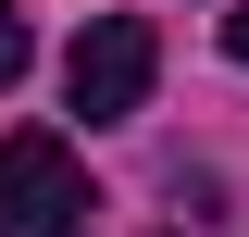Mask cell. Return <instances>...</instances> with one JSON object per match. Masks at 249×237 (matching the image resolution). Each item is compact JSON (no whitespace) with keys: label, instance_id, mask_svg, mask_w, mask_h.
Here are the masks:
<instances>
[{"label":"cell","instance_id":"1","mask_svg":"<svg viewBox=\"0 0 249 237\" xmlns=\"http://www.w3.org/2000/svg\"><path fill=\"white\" fill-rule=\"evenodd\" d=\"M75 212H88V162L50 125L0 138V237H75Z\"/></svg>","mask_w":249,"mask_h":237},{"label":"cell","instance_id":"2","mask_svg":"<svg viewBox=\"0 0 249 237\" xmlns=\"http://www.w3.org/2000/svg\"><path fill=\"white\" fill-rule=\"evenodd\" d=\"M150 75H162V38L137 25V13H100L88 38H75V62H62V100L88 125H124L137 100H150Z\"/></svg>","mask_w":249,"mask_h":237},{"label":"cell","instance_id":"3","mask_svg":"<svg viewBox=\"0 0 249 237\" xmlns=\"http://www.w3.org/2000/svg\"><path fill=\"white\" fill-rule=\"evenodd\" d=\"M13 75H25V13L0 0V88H13Z\"/></svg>","mask_w":249,"mask_h":237},{"label":"cell","instance_id":"4","mask_svg":"<svg viewBox=\"0 0 249 237\" xmlns=\"http://www.w3.org/2000/svg\"><path fill=\"white\" fill-rule=\"evenodd\" d=\"M224 50H237V62H249V0H237V13H224Z\"/></svg>","mask_w":249,"mask_h":237}]
</instances>
